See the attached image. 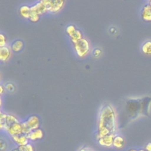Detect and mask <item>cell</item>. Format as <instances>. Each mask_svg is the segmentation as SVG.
<instances>
[{
    "label": "cell",
    "mask_w": 151,
    "mask_h": 151,
    "mask_svg": "<svg viewBox=\"0 0 151 151\" xmlns=\"http://www.w3.org/2000/svg\"><path fill=\"white\" fill-rule=\"evenodd\" d=\"M138 151H146L145 149H139V150H138Z\"/></svg>",
    "instance_id": "4dcf8cb0"
},
{
    "label": "cell",
    "mask_w": 151,
    "mask_h": 151,
    "mask_svg": "<svg viewBox=\"0 0 151 151\" xmlns=\"http://www.w3.org/2000/svg\"><path fill=\"white\" fill-rule=\"evenodd\" d=\"M149 4H150V6H151V1H150V2H149Z\"/></svg>",
    "instance_id": "1f68e13d"
},
{
    "label": "cell",
    "mask_w": 151,
    "mask_h": 151,
    "mask_svg": "<svg viewBox=\"0 0 151 151\" xmlns=\"http://www.w3.org/2000/svg\"><path fill=\"white\" fill-rule=\"evenodd\" d=\"M142 19L147 22L151 21V6L150 4L146 5L142 12Z\"/></svg>",
    "instance_id": "8fae6325"
},
{
    "label": "cell",
    "mask_w": 151,
    "mask_h": 151,
    "mask_svg": "<svg viewBox=\"0 0 151 151\" xmlns=\"http://www.w3.org/2000/svg\"><path fill=\"white\" fill-rule=\"evenodd\" d=\"M10 50L6 47L0 48V60L2 61H6L10 56Z\"/></svg>",
    "instance_id": "7c38bea8"
},
{
    "label": "cell",
    "mask_w": 151,
    "mask_h": 151,
    "mask_svg": "<svg viewBox=\"0 0 151 151\" xmlns=\"http://www.w3.org/2000/svg\"><path fill=\"white\" fill-rule=\"evenodd\" d=\"M142 50L146 55H151V41H148L143 44Z\"/></svg>",
    "instance_id": "9a60e30c"
},
{
    "label": "cell",
    "mask_w": 151,
    "mask_h": 151,
    "mask_svg": "<svg viewBox=\"0 0 151 151\" xmlns=\"http://www.w3.org/2000/svg\"><path fill=\"white\" fill-rule=\"evenodd\" d=\"M11 137L19 135L22 133V126L21 123L18 122L9 126L6 130Z\"/></svg>",
    "instance_id": "5b68a950"
},
{
    "label": "cell",
    "mask_w": 151,
    "mask_h": 151,
    "mask_svg": "<svg viewBox=\"0 0 151 151\" xmlns=\"http://www.w3.org/2000/svg\"><path fill=\"white\" fill-rule=\"evenodd\" d=\"M128 151H138V150H136V149H132L129 150Z\"/></svg>",
    "instance_id": "f546056e"
},
{
    "label": "cell",
    "mask_w": 151,
    "mask_h": 151,
    "mask_svg": "<svg viewBox=\"0 0 151 151\" xmlns=\"http://www.w3.org/2000/svg\"><path fill=\"white\" fill-rule=\"evenodd\" d=\"M19 12L23 17L29 19L31 14V7L26 5H22L19 8Z\"/></svg>",
    "instance_id": "5bb4252c"
},
{
    "label": "cell",
    "mask_w": 151,
    "mask_h": 151,
    "mask_svg": "<svg viewBox=\"0 0 151 151\" xmlns=\"http://www.w3.org/2000/svg\"><path fill=\"white\" fill-rule=\"evenodd\" d=\"M44 2L47 5L48 11L51 12H56L60 11L64 3V1L61 0H55V1H49L44 0Z\"/></svg>",
    "instance_id": "3957f363"
},
{
    "label": "cell",
    "mask_w": 151,
    "mask_h": 151,
    "mask_svg": "<svg viewBox=\"0 0 151 151\" xmlns=\"http://www.w3.org/2000/svg\"><path fill=\"white\" fill-rule=\"evenodd\" d=\"M4 87L2 86V85H1V86H0V93H1V94H2L3 92H4Z\"/></svg>",
    "instance_id": "83f0119b"
},
{
    "label": "cell",
    "mask_w": 151,
    "mask_h": 151,
    "mask_svg": "<svg viewBox=\"0 0 151 151\" xmlns=\"http://www.w3.org/2000/svg\"><path fill=\"white\" fill-rule=\"evenodd\" d=\"M31 11L39 15L43 14L48 11V9L44 2V0L38 1L37 4L31 6Z\"/></svg>",
    "instance_id": "277c9868"
},
{
    "label": "cell",
    "mask_w": 151,
    "mask_h": 151,
    "mask_svg": "<svg viewBox=\"0 0 151 151\" xmlns=\"http://www.w3.org/2000/svg\"><path fill=\"white\" fill-rule=\"evenodd\" d=\"M6 44V38L5 36L1 33L0 34V47H5V45Z\"/></svg>",
    "instance_id": "603a6c76"
},
{
    "label": "cell",
    "mask_w": 151,
    "mask_h": 151,
    "mask_svg": "<svg viewBox=\"0 0 151 151\" xmlns=\"http://www.w3.org/2000/svg\"><path fill=\"white\" fill-rule=\"evenodd\" d=\"M124 145L125 140L124 138L120 135H115L113 139V146L116 149H121L124 146Z\"/></svg>",
    "instance_id": "30bf717a"
},
{
    "label": "cell",
    "mask_w": 151,
    "mask_h": 151,
    "mask_svg": "<svg viewBox=\"0 0 151 151\" xmlns=\"http://www.w3.org/2000/svg\"><path fill=\"white\" fill-rule=\"evenodd\" d=\"M21 124H22V133L24 134L28 135L31 132V130L28 128L25 122L21 123Z\"/></svg>",
    "instance_id": "ffe728a7"
},
{
    "label": "cell",
    "mask_w": 151,
    "mask_h": 151,
    "mask_svg": "<svg viewBox=\"0 0 151 151\" xmlns=\"http://www.w3.org/2000/svg\"><path fill=\"white\" fill-rule=\"evenodd\" d=\"M117 130L116 114L113 107L109 104L104 106L99 114V130L97 139L110 134H114Z\"/></svg>",
    "instance_id": "6da1fadb"
},
{
    "label": "cell",
    "mask_w": 151,
    "mask_h": 151,
    "mask_svg": "<svg viewBox=\"0 0 151 151\" xmlns=\"http://www.w3.org/2000/svg\"><path fill=\"white\" fill-rule=\"evenodd\" d=\"M11 151H21V149H20L18 147H17L14 148V149H12Z\"/></svg>",
    "instance_id": "f1b7e54d"
},
{
    "label": "cell",
    "mask_w": 151,
    "mask_h": 151,
    "mask_svg": "<svg viewBox=\"0 0 151 151\" xmlns=\"http://www.w3.org/2000/svg\"><path fill=\"white\" fill-rule=\"evenodd\" d=\"M6 88L8 90V91H14V86L12 84H8L6 86Z\"/></svg>",
    "instance_id": "d4e9b609"
},
{
    "label": "cell",
    "mask_w": 151,
    "mask_h": 151,
    "mask_svg": "<svg viewBox=\"0 0 151 151\" xmlns=\"http://www.w3.org/2000/svg\"><path fill=\"white\" fill-rule=\"evenodd\" d=\"M18 147L21 149V151H34V146L31 143H28L25 146Z\"/></svg>",
    "instance_id": "d6986e66"
},
{
    "label": "cell",
    "mask_w": 151,
    "mask_h": 151,
    "mask_svg": "<svg viewBox=\"0 0 151 151\" xmlns=\"http://www.w3.org/2000/svg\"><path fill=\"white\" fill-rule=\"evenodd\" d=\"M12 140L18 145V146H25L29 143V139L28 136L24 134H21L19 135L14 136L11 137Z\"/></svg>",
    "instance_id": "ba28073f"
},
{
    "label": "cell",
    "mask_w": 151,
    "mask_h": 151,
    "mask_svg": "<svg viewBox=\"0 0 151 151\" xmlns=\"http://www.w3.org/2000/svg\"><path fill=\"white\" fill-rule=\"evenodd\" d=\"M6 114L1 113L0 116V127L2 130H5L6 124Z\"/></svg>",
    "instance_id": "ac0fdd59"
},
{
    "label": "cell",
    "mask_w": 151,
    "mask_h": 151,
    "mask_svg": "<svg viewBox=\"0 0 151 151\" xmlns=\"http://www.w3.org/2000/svg\"><path fill=\"white\" fill-rule=\"evenodd\" d=\"M29 19L32 22H37L39 19V15H38L36 13L33 12L31 11V14H30V17H29Z\"/></svg>",
    "instance_id": "44dd1931"
},
{
    "label": "cell",
    "mask_w": 151,
    "mask_h": 151,
    "mask_svg": "<svg viewBox=\"0 0 151 151\" xmlns=\"http://www.w3.org/2000/svg\"><path fill=\"white\" fill-rule=\"evenodd\" d=\"M19 122L18 120L12 114H6V124H5V130L6 131V129L11 126V125H12L13 124L15 123H18Z\"/></svg>",
    "instance_id": "4fadbf2b"
},
{
    "label": "cell",
    "mask_w": 151,
    "mask_h": 151,
    "mask_svg": "<svg viewBox=\"0 0 151 151\" xmlns=\"http://www.w3.org/2000/svg\"><path fill=\"white\" fill-rule=\"evenodd\" d=\"M23 47V42L20 40H17L14 42L11 45L12 50L15 52L19 51Z\"/></svg>",
    "instance_id": "2e32d148"
},
{
    "label": "cell",
    "mask_w": 151,
    "mask_h": 151,
    "mask_svg": "<svg viewBox=\"0 0 151 151\" xmlns=\"http://www.w3.org/2000/svg\"><path fill=\"white\" fill-rule=\"evenodd\" d=\"M74 47L77 55L81 57L86 55L89 51V44L87 40L82 38L76 43Z\"/></svg>",
    "instance_id": "7a4b0ae2"
},
{
    "label": "cell",
    "mask_w": 151,
    "mask_h": 151,
    "mask_svg": "<svg viewBox=\"0 0 151 151\" xmlns=\"http://www.w3.org/2000/svg\"><path fill=\"white\" fill-rule=\"evenodd\" d=\"M78 151H94V150H93L91 149H90L89 147H81V149H80L78 150Z\"/></svg>",
    "instance_id": "4316f807"
},
{
    "label": "cell",
    "mask_w": 151,
    "mask_h": 151,
    "mask_svg": "<svg viewBox=\"0 0 151 151\" xmlns=\"http://www.w3.org/2000/svg\"><path fill=\"white\" fill-rule=\"evenodd\" d=\"M27 136L29 140L35 141L40 140L43 137L44 132L41 129H37L36 130H32Z\"/></svg>",
    "instance_id": "9c48e42d"
},
{
    "label": "cell",
    "mask_w": 151,
    "mask_h": 151,
    "mask_svg": "<svg viewBox=\"0 0 151 151\" xmlns=\"http://www.w3.org/2000/svg\"><path fill=\"white\" fill-rule=\"evenodd\" d=\"M115 136L114 134H110L108 135H106L104 137H100L98 140L99 144L103 147H110L113 146V139Z\"/></svg>",
    "instance_id": "8992f818"
},
{
    "label": "cell",
    "mask_w": 151,
    "mask_h": 151,
    "mask_svg": "<svg viewBox=\"0 0 151 151\" xmlns=\"http://www.w3.org/2000/svg\"><path fill=\"white\" fill-rule=\"evenodd\" d=\"M28 128L32 131L39 129L40 126V120L37 116H30L27 120L25 122Z\"/></svg>",
    "instance_id": "52a82bcc"
},
{
    "label": "cell",
    "mask_w": 151,
    "mask_h": 151,
    "mask_svg": "<svg viewBox=\"0 0 151 151\" xmlns=\"http://www.w3.org/2000/svg\"><path fill=\"white\" fill-rule=\"evenodd\" d=\"M76 27L73 25H68L67 28H66V32L67 33L70 35V37L74 32V31H76Z\"/></svg>",
    "instance_id": "7402d4cb"
},
{
    "label": "cell",
    "mask_w": 151,
    "mask_h": 151,
    "mask_svg": "<svg viewBox=\"0 0 151 151\" xmlns=\"http://www.w3.org/2000/svg\"><path fill=\"white\" fill-rule=\"evenodd\" d=\"M0 147H1V150L2 151L5 150L7 147L6 143L5 141H4L2 139H1L0 140Z\"/></svg>",
    "instance_id": "cb8c5ba5"
},
{
    "label": "cell",
    "mask_w": 151,
    "mask_h": 151,
    "mask_svg": "<svg viewBox=\"0 0 151 151\" xmlns=\"http://www.w3.org/2000/svg\"><path fill=\"white\" fill-rule=\"evenodd\" d=\"M70 37L72 42L76 43L77 41L82 38V34L80 30L76 29L74 32L70 36Z\"/></svg>",
    "instance_id": "e0dca14e"
},
{
    "label": "cell",
    "mask_w": 151,
    "mask_h": 151,
    "mask_svg": "<svg viewBox=\"0 0 151 151\" xmlns=\"http://www.w3.org/2000/svg\"><path fill=\"white\" fill-rule=\"evenodd\" d=\"M145 149L146 151H151V142H149L146 144V145L145 147Z\"/></svg>",
    "instance_id": "484cf974"
}]
</instances>
